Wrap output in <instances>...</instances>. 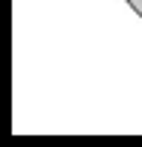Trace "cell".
I'll list each match as a JSON object with an SVG mask.
<instances>
[]
</instances>
